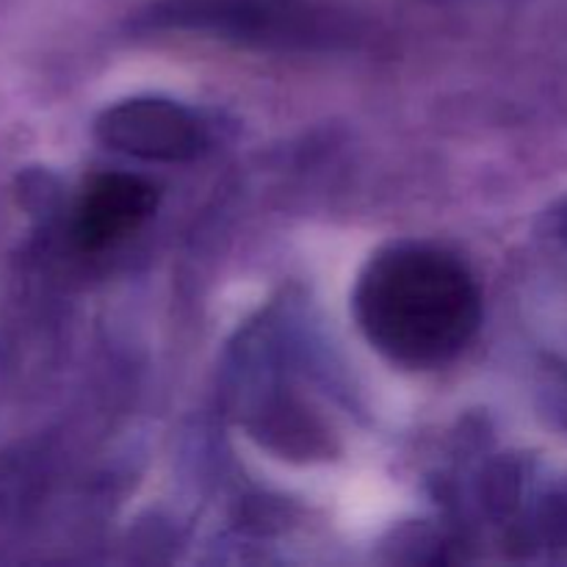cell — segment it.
<instances>
[{
    "instance_id": "3",
    "label": "cell",
    "mask_w": 567,
    "mask_h": 567,
    "mask_svg": "<svg viewBox=\"0 0 567 567\" xmlns=\"http://www.w3.org/2000/svg\"><path fill=\"white\" fill-rule=\"evenodd\" d=\"M158 192L150 181L127 172L94 177L75 210V238L83 249H105L122 241L153 216Z\"/></svg>"
},
{
    "instance_id": "2",
    "label": "cell",
    "mask_w": 567,
    "mask_h": 567,
    "mask_svg": "<svg viewBox=\"0 0 567 567\" xmlns=\"http://www.w3.org/2000/svg\"><path fill=\"white\" fill-rule=\"evenodd\" d=\"M97 138L116 153L142 161H192L208 144L203 122L183 105L158 97L122 100L103 111Z\"/></svg>"
},
{
    "instance_id": "1",
    "label": "cell",
    "mask_w": 567,
    "mask_h": 567,
    "mask_svg": "<svg viewBox=\"0 0 567 567\" xmlns=\"http://www.w3.org/2000/svg\"><path fill=\"white\" fill-rule=\"evenodd\" d=\"M371 347L404 369H441L482 321L480 286L454 255L430 244H393L365 264L352 297Z\"/></svg>"
}]
</instances>
